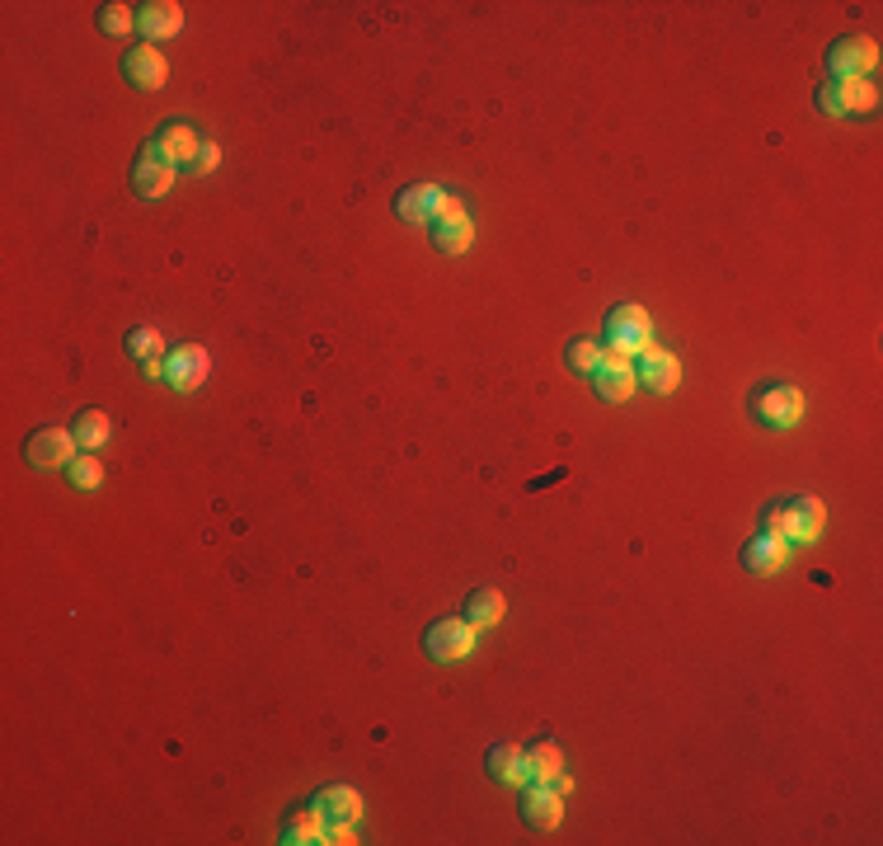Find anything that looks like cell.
I'll return each mask as SVG.
<instances>
[{"mask_svg":"<svg viewBox=\"0 0 883 846\" xmlns=\"http://www.w3.org/2000/svg\"><path fill=\"white\" fill-rule=\"evenodd\" d=\"M822 527H828V508H822L818 499H808V493H790V499L766 508V517H762V531L780 536L785 546L818 541Z\"/></svg>","mask_w":883,"mask_h":846,"instance_id":"6da1fadb","label":"cell"},{"mask_svg":"<svg viewBox=\"0 0 883 846\" xmlns=\"http://www.w3.org/2000/svg\"><path fill=\"white\" fill-rule=\"evenodd\" d=\"M644 348H653V324L639 306H620L611 310L606 320V352H625V358H639Z\"/></svg>","mask_w":883,"mask_h":846,"instance_id":"7a4b0ae2","label":"cell"},{"mask_svg":"<svg viewBox=\"0 0 883 846\" xmlns=\"http://www.w3.org/2000/svg\"><path fill=\"white\" fill-rule=\"evenodd\" d=\"M752 419L766 428H794L804 419V395L794 386H762L752 395Z\"/></svg>","mask_w":883,"mask_h":846,"instance_id":"3957f363","label":"cell"},{"mask_svg":"<svg viewBox=\"0 0 883 846\" xmlns=\"http://www.w3.org/2000/svg\"><path fill=\"white\" fill-rule=\"evenodd\" d=\"M818 104L828 118H846V113H870L879 104V90L865 76H850V80H832L818 90Z\"/></svg>","mask_w":883,"mask_h":846,"instance_id":"277c9868","label":"cell"},{"mask_svg":"<svg viewBox=\"0 0 883 846\" xmlns=\"http://www.w3.org/2000/svg\"><path fill=\"white\" fill-rule=\"evenodd\" d=\"M395 211H400L405 221H442L451 217V211H461V203H456L451 193H442L437 183H419V189H405L400 197H395Z\"/></svg>","mask_w":883,"mask_h":846,"instance_id":"5b68a950","label":"cell"},{"mask_svg":"<svg viewBox=\"0 0 883 846\" xmlns=\"http://www.w3.org/2000/svg\"><path fill=\"white\" fill-rule=\"evenodd\" d=\"M76 447H80L76 433H66V428H38V433L24 443V457L34 461V465H42V471H62V465H71V461L80 457Z\"/></svg>","mask_w":883,"mask_h":846,"instance_id":"8992f818","label":"cell"},{"mask_svg":"<svg viewBox=\"0 0 883 846\" xmlns=\"http://www.w3.org/2000/svg\"><path fill=\"white\" fill-rule=\"evenodd\" d=\"M879 66V48L874 38H842L836 48L828 52V70L832 80H850V76H865L870 80V70Z\"/></svg>","mask_w":883,"mask_h":846,"instance_id":"52a82bcc","label":"cell"},{"mask_svg":"<svg viewBox=\"0 0 883 846\" xmlns=\"http://www.w3.org/2000/svg\"><path fill=\"white\" fill-rule=\"evenodd\" d=\"M475 634H479V626L447 616V620H437V626L428 630V654L442 658V663H456V658H465L470 649H475Z\"/></svg>","mask_w":883,"mask_h":846,"instance_id":"ba28073f","label":"cell"},{"mask_svg":"<svg viewBox=\"0 0 883 846\" xmlns=\"http://www.w3.org/2000/svg\"><path fill=\"white\" fill-rule=\"evenodd\" d=\"M207 372H212V358H207L203 344H183L165 358V376L175 390H197L207 381Z\"/></svg>","mask_w":883,"mask_h":846,"instance_id":"9c48e42d","label":"cell"},{"mask_svg":"<svg viewBox=\"0 0 883 846\" xmlns=\"http://www.w3.org/2000/svg\"><path fill=\"white\" fill-rule=\"evenodd\" d=\"M146 151L155 155V161H165V165H193L203 146H197V137H193V127H189V123H169Z\"/></svg>","mask_w":883,"mask_h":846,"instance_id":"30bf717a","label":"cell"},{"mask_svg":"<svg viewBox=\"0 0 883 846\" xmlns=\"http://www.w3.org/2000/svg\"><path fill=\"white\" fill-rule=\"evenodd\" d=\"M635 367L625 352H606V362L597 367V376H592V386L602 400H630V390H635Z\"/></svg>","mask_w":883,"mask_h":846,"instance_id":"8fae6325","label":"cell"},{"mask_svg":"<svg viewBox=\"0 0 883 846\" xmlns=\"http://www.w3.org/2000/svg\"><path fill=\"white\" fill-rule=\"evenodd\" d=\"M639 381H644L649 390H658V395H673L677 390V381H681V362L673 358V352H663V348H644L639 352Z\"/></svg>","mask_w":883,"mask_h":846,"instance_id":"7c38bea8","label":"cell"},{"mask_svg":"<svg viewBox=\"0 0 883 846\" xmlns=\"http://www.w3.org/2000/svg\"><path fill=\"white\" fill-rule=\"evenodd\" d=\"M743 560H747V569H752V574H780V569L790 564V546L780 541V536L762 531V536H752V541H747Z\"/></svg>","mask_w":883,"mask_h":846,"instance_id":"4fadbf2b","label":"cell"},{"mask_svg":"<svg viewBox=\"0 0 883 846\" xmlns=\"http://www.w3.org/2000/svg\"><path fill=\"white\" fill-rule=\"evenodd\" d=\"M316 809H320L324 823H358L362 799H358V790L353 785H330V790H320L316 795Z\"/></svg>","mask_w":883,"mask_h":846,"instance_id":"5bb4252c","label":"cell"},{"mask_svg":"<svg viewBox=\"0 0 883 846\" xmlns=\"http://www.w3.org/2000/svg\"><path fill=\"white\" fill-rule=\"evenodd\" d=\"M169 183H175V165L155 161L151 151L141 155L137 169H132V189H137V197H146V203H155V197H165V193H169Z\"/></svg>","mask_w":883,"mask_h":846,"instance_id":"9a60e30c","label":"cell"},{"mask_svg":"<svg viewBox=\"0 0 883 846\" xmlns=\"http://www.w3.org/2000/svg\"><path fill=\"white\" fill-rule=\"evenodd\" d=\"M137 28H141V34H146L151 42H161V38H179V28H183V10H179V5H169V0L141 5Z\"/></svg>","mask_w":883,"mask_h":846,"instance_id":"2e32d148","label":"cell"},{"mask_svg":"<svg viewBox=\"0 0 883 846\" xmlns=\"http://www.w3.org/2000/svg\"><path fill=\"white\" fill-rule=\"evenodd\" d=\"M123 70L132 85H141V90H161L165 85V56L155 48H132L123 56Z\"/></svg>","mask_w":883,"mask_h":846,"instance_id":"e0dca14e","label":"cell"},{"mask_svg":"<svg viewBox=\"0 0 883 846\" xmlns=\"http://www.w3.org/2000/svg\"><path fill=\"white\" fill-rule=\"evenodd\" d=\"M522 813H526V823H532V828H560V818H564L560 790H554V785H536L532 795L522 799Z\"/></svg>","mask_w":883,"mask_h":846,"instance_id":"ac0fdd59","label":"cell"},{"mask_svg":"<svg viewBox=\"0 0 883 846\" xmlns=\"http://www.w3.org/2000/svg\"><path fill=\"white\" fill-rule=\"evenodd\" d=\"M489 776L503 785H526L532 781V771H526V747L517 743H498L489 753Z\"/></svg>","mask_w":883,"mask_h":846,"instance_id":"d6986e66","label":"cell"},{"mask_svg":"<svg viewBox=\"0 0 883 846\" xmlns=\"http://www.w3.org/2000/svg\"><path fill=\"white\" fill-rule=\"evenodd\" d=\"M470 240H475V226H470L465 211H451V217H442L433 226V245L442 254H461V249H470Z\"/></svg>","mask_w":883,"mask_h":846,"instance_id":"ffe728a7","label":"cell"},{"mask_svg":"<svg viewBox=\"0 0 883 846\" xmlns=\"http://www.w3.org/2000/svg\"><path fill=\"white\" fill-rule=\"evenodd\" d=\"M508 612V602H503V592L498 588H479V592H470V602H465V620L470 626H498Z\"/></svg>","mask_w":883,"mask_h":846,"instance_id":"44dd1931","label":"cell"},{"mask_svg":"<svg viewBox=\"0 0 883 846\" xmlns=\"http://www.w3.org/2000/svg\"><path fill=\"white\" fill-rule=\"evenodd\" d=\"M526 771H532V781L550 785L554 776L564 771V753H560L554 743H536V747H526Z\"/></svg>","mask_w":883,"mask_h":846,"instance_id":"7402d4cb","label":"cell"},{"mask_svg":"<svg viewBox=\"0 0 883 846\" xmlns=\"http://www.w3.org/2000/svg\"><path fill=\"white\" fill-rule=\"evenodd\" d=\"M71 433H76V443H80L85 451H99V447L108 443L113 423H108V414H104V409H85V414L76 419V428H71Z\"/></svg>","mask_w":883,"mask_h":846,"instance_id":"603a6c76","label":"cell"},{"mask_svg":"<svg viewBox=\"0 0 883 846\" xmlns=\"http://www.w3.org/2000/svg\"><path fill=\"white\" fill-rule=\"evenodd\" d=\"M324 837V818L320 809H302V813H292L287 818V837L282 842H292V846H310V842H320Z\"/></svg>","mask_w":883,"mask_h":846,"instance_id":"cb8c5ba5","label":"cell"},{"mask_svg":"<svg viewBox=\"0 0 883 846\" xmlns=\"http://www.w3.org/2000/svg\"><path fill=\"white\" fill-rule=\"evenodd\" d=\"M602 362H606V348L597 344V338H574V344H568V367H574V372L597 376Z\"/></svg>","mask_w":883,"mask_h":846,"instance_id":"d4e9b609","label":"cell"},{"mask_svg":"<svg viewBox=\"0 0 883 846\" xmlns=\"http://www.w3.org/2000/svg\"><path fill=\"white\" fill-rule=\"evenodd\" d=\"M99 28L113 34V38L132 34V28H137V10L132 5H104V10H99Z\"/></svg>","mask_w":883,"mask_h":846,"instance_id":"484cf974","label":"cell"},{"mask_svg":"<svg viewBox=\"0 0 883 846\" xmlns=\"http://www.w3.org/2000/svg\"><path fill=\"white\" fill-rule=\"evenodd\" d=\"M161 348H165L161 330H132V334H127V352H132L137 362H155V358H161Z\"/></svg>","mask_w":883,"mask_h":846,"instance_id":"4316f807","label":"cell"},{"mask_svg":"<svg viewBox=\"0 0 883 846\" xmlns=\"http://www.w3.org/2000/svg\"><path fill=\"white\" fill-rule=\"evenodd\" d=\"M66 475H71V485H76V489H94L99 479H104V465L94 461V451H85V457H76V461L66 465Z\"/></svg>","mask_w":883,"mask_h":846,"instance_id":"83f0119b","label":"cell"},{"mask_svg":"<svg viewBox=\"0 0 883 846\" xmlns=\"http://www.w3.org/2000/svg\"><path fill=\"white\" fill-rule=\"evenodd\" d=\"M217 165H221V151H217V146H203L189 169H193V175H207V169H217Z\"/></svg>","mask_w":883,"mask_h":846,"instance_id":"f1b7e54d","label":"cell"}]
</instances>
